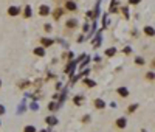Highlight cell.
<instances>
[{
    "instance_id": "obj_16",
    "label": "cell",
    "mask_w": 155,
    "mask_h": 132,
    "mask_svg": "<svg viewBox=\"0 0 155 132\" xmlns=\"http://www.w3.org/2000/svg\"><path fill=\"white\" fill-rule=\"evenodd\" d=\"M133 62H135L136 65H144V62H146V61H144L143 58H140V56H138V58H135V61H133Z\"/></svg>"
},
{
    "instance_id": "obj_10",
    "label": "cell",
    "mask_w": 155,
    "mask_h": 132,
    "mask_svg": "<svg viewBox=\"0 0 155 132\" xmlns=\"http://www.w3.org/2000/svg\"><path fill=\"white\" fill-rule=\"evenodd\" d=\"M34 55H36V56H45V50H43V47L34 48Z\"/></svg>"
},
{
    "instance_id": "obj_3",
    "label": "cell",
    "mask_w": 155,
    "mask_h": 132,
    "mask_svg": "<svg viewBox=\"0 0 155 132\" xmlns=\"http://www.w3.org/2000/svg\"><path fill=\"white\" fill-rule=\"evenodd\" d=\"M93 106H95L96 109L103 110V109L106 107V103H104V100H101V98H96V100H93Z\"/></svg>"
},
{
    "instance_id": "obj_20",
    "label": "cell",
    "mask_w": 155,
    "mask_h": 132,
    "mask_svg": "<svg viewBox=\"0 0 155 132\" xmlns=\"http://www.w3.org/2000/svg\"><path fill=\"white\" fill-rule=\"evenodd\" d=\"M43 30H45V31H51L53 28H51V25H48V23H45V25H43Z\"/></svg>"
},
{
    "instance_id": "obj_7",
    "label": "cell",
    "mask_w": 155,
    "mask_h": 132,
    "mask_svg": "<svg viewBox=\"0 0 155 132\" xmlns=\"http://www.w3.org/2000/svg\"><path fill=\"white\" fill-rule=\"evenodd\" d=\"M8 14L10 16H19L20 14V8L19 6H10L8 8Z\"/></svg>"
},
{
    "instance_id": "obj_5",
    "label": "cell",
    "mask_w": 155,
    "mask_h": 132,
    "mask_svg": "<svg viewBox=\"0 0 155 132\" xmlns=\"http://www.w3.org/2000/svg\"><path fill=\"white\" fill-rule=\"evenodd\" d=\"M116 93L121 96V98H127V96H129V90L126 89V87H118L116 89Z\"/></svg>"
},
{
    "instance_id": "obj_11",
    "label": "cell",
    "mask_w": 155,
    "mask_h": 132,
    "mask_svg": "<svg viewBox=\"0 0 155 132\" xmlns=\"http://www.w3.org/2000/svg\"><path fill=\"white\" fill-rule=\"evenodd\" d=\"M22 132H37V130H36V128H34V126H31V124H26V126H23Z\"/></svg>"
},
{
    "instance_id": "obj_18",
    "label": "cell",
    "mask_w": 155,
    "mask_h": 132,
    "mask_svg": "<svg viewBox=\"0 0 155 132\" xmlns=\"http://www.w3.org/2000/svg\"><path fill=\"white\" fill-rule=\"evenodd\" d=\"M146 79H149V81H154V72H148V73H146Z\"/></svg>"
},
{
    "instance_id": "obj_25",
    "label": "cell",
    "mask_w": 155,
    "mask_h": 132,
    "mask_svg": "<svg viewBox=\"0 0 155 132\" xmlns=\"http://www.w3.org/2000/svg\"><path fill=\"white\" fill-rule=\"evenodd\" d=\"M0 87H2V79H0Z\"/></svg>"
},
{
    "instance_id": "obj_22",
    "label": "cell",
    "mask_w": 155,
    "mask_h": 132,
    "mask_svg": "<svg viewBox=\"0 0 155 132\" xmlns=\"http://www.w3.org/2000/svg\"><path fill=\"white\" fill-rule=\"evenodd\" d=\"M90 121V115H84L82 117V123H88Z\"/></svg>"
},
{
    "instance_id": "obj_19",
    "label": "cell",
    "mask_w": 155,
    "mask_h": 132,
    "mask_svg": "<svg viewBox=\"0 0 155 132\" xmlns=\"http://www.w3.org/2000/svg\"><path fill=\"white\" fill-rule=\"evenodd\" d=\"M45 121H47V123H48V124H56V118H53V117H51V118L48 117V118H47V120H45Z\"/></svg>"
},
{
    "instance_id": "obj_17",
    "label": "cell",
    "mask_w": 155,
    "mask_h": 132,
    "mask_svg": "<svg viewBox=\"0 0 155 132\" xmlns=\"http://www.w3.org/2000/svg\"><path fill=\"white\" fill-rule=\"evenodd\" d=\"M84 84H85L87 87H95V86H96L95 81H92V79H84Z\"/></svg>"
},
{
    "instance_id": "obj_28",
    "label": "cell",
    "mask_w": 155,
    "mask_h": 132,
    "mask_svg": "<svg viewBox=\"0 0 155 132\" xmlns=\"http://www.w3.org/2000/svg\"><path fill=\"white\" fill-rule=\"evenodd\" d=\"M141 132H146V130H141Z\"/></svg>"
},
{
    "instance_id": "obj_1",
    "label": "cell",
    "mask_w": 155,
    "mask_h": 132,
    "mask_svg": "<svg viewBox=\"0 0 155 132\" xmlns=\"http://www.w3.org/2000/svg\"><path fill=\"white\" fill-rule=\"evenodd\" d=\"M126 126H127V118L120 117V118H116V120H115V128H116V129L123 130V129H126Z\"/></svg>"
},
{
    "instance_id": "obj_23",
    "label": "cell",
    "mask_w": 155,
    "mask_h": 132,
    "mask_svg": "<svg viewBox=\"0 0 155 132\" xmlns=\"http://www.w3.org/2000/svg\"><path fill=\"white\" fill-rule=\"evenodd\" d=\"M140 2H141V0H129L130 5H136V3H140Z\"/></svg>"
},
{
    "instance_id": "obj_12",
    "label": "cell",
    "mask_w": 155,
    "mask_h": 132,
    "mask_svg": "<svg viewBox=\"0 0 155 132\" xmlns=\"http://www.w3.org/2000/svg\"><path fill=\"white\" fill-rule=\"evenodd\" d=\"M144 34H146V36H154V28H152V26H146V28H144Z\"/></svg>"
},
{
    "instance_id": "obj_2",
    "label": "cell",
    "mask_w": 155,
    "mask_h": 132,
    "mask_svg": "<svg viewBox=\"0 0 155 132\" xmlns=\"http://www.w3.org/2000/svg\"><path fill=\"white\" fill-rule=\"evenodd\" d=\"M65 26H67V30H75V28H78V20L76 19H68L65 22Z\"/></svg>"
},
{
    "instance_id": "obj_26",
    "label": "cell",
    "mask_w": 155,
    "mask_h": 132,
    "mask_svg": "<svg viewBox=\"0 0 155 132\" xmlns=\"http://www.w3.org/2000/svg\"><path fill=\"white\" fill-rule=\"evenodd\" d=\"M40 132H47V130H40Z\"/></svg>"
},
{
    "instance_id": "obj_21",
    "label": "cell",
    "mask_w": 155,
    "mask_h": 132,
    "mask_svg": "<svg viewBox=\"0 0 155 132\" xmlns=\"http://www.w3.org/2000/svg\"><path fill=\"white\" fill-rule=\"evenodd\" d=\"M61 13H64L62 10H58L56 13H54V19H59V16H61Z\"/></svg>"
},
{
    "instance_id": "obj_27",
    "label": "cell",
    "mask_w": 155,
    "mask_h": 132,
    "mask_svg": "<svg viewBox=\"0 0 155 132\" xmlns=\"http://www.w3.org/2000/svg\"><path fill=\"white\" fill-rule=\"evenodd\" d=\"M0 126H2V121H0Z\"/></svg>"
},
{
    "instance_id": "obj_14",
    "label": "cell",
    "mask_w": 155,
    "mask_h": 132,
    "mask_svg": "<svg viewBox=\"0 0 155 132\" xmlns=\"http://www.w3.org/2000/svg\"><path fill=\"white\" fill-rule=\"evenodd\" d=\"M136 109H138V104H130L129 107H127V113H133Z\"/></svg>"
},
{
    "instance_id": "obj_13",
    "label": "cell",
    "mask_w": 155,
    "mask_h": 132,
    "mask_svg": "<svg viewBox=\"0 0 155 132\" xmlns=\"http://www.w3.org/2000/svg\"><path fill=\"white\" fill-rule=\"evenodd\" d=\"M82 101H84V98H82L81 95H78V96H75V98H73V103H75V104H78V106H81V104H82Z\"/></svg>"
},
{
    "instance_id": "obj_9",
    "label": "cell",
    "mask_w": 155,
    "mask_h": 132,
    "mask_svg": "<svg viewBox=\"0 0 155 132\" xmlns=\"http://www.w3.org/2000/svg\"><path fill=\"white\" fill-rule=\"evenodd\" d=\"M40 44L43 47H50V45H53V40L51 39H47V38H42L40 39Z\"/></svg>"
},
{
    "instance_id": "obj_6",
    "label": "cell",
    "mask_w": 155,
    "mask_h": 132,
    "mask_svg": "<svg viewBox=\"0 0 155 132\" xmlns=\"http://www.w3.org/2000/svg\"><path fill=\"white\" fill-rule=\"evenodd\" d=\"M64 6L67 8V11H76V10H78L76 3H75V2H71V0H68V2H65V3H64Z\"/></svg>"
},
{
    "instance_id": "obj_24",
    "label": "cell",
    "mask_w": 155,
    "mask_h": 132,
    "mask_svg": "<svg viewBox=\"0 0 155 132\" xmlns=\"http://www.w3.org/2000/svg\"><path fill=\"white\" fill-rule=\"evenodd\" d=\"M3 113H5V107H3L2 104H0V115H3Z\"/></svg>"
},
{
    "instance_id": "obj_15",
    "label": "cell",
    "mask_w": 155,
    "mask_h": 132,
    "mask_svg": "<svg viewBox=\"0 0 155 132\" xmlns=\"http://www.w3.org/2000/svg\"><path fill=\"white\" fill-rule=\"evenodd\" d=\"M115 53H116L115 48H107V50H106V56H109V58H110V56H115Z\"/></svg>"
},
{
    "instance_id": "obj_4",
    "label": "cell",
    "mask_w": 155,
    "mask_h": 132,
    "mask_svg": "<svg viewBox=\"0 0 155 132\" xmlns=\"http://www.w3.org/2000/svg\"><path fill=\"white\" fill-rule=\"evenodd\" d=\"M48 14H50V6H47V5H40V6H39V16L45 17V16H48Z\"/></svg>"
},
{
    "instance_id": "obj_8",
    "label": "cell",
    "mask_w": 155,
    "mask_h": 132,
    "mask_svg": "<svg viewBox=\"0 0 155 132\" xmlns=\"http://www.w3.org/2000/svg\"><path fill=\"white\" fill-rule=\"evenodd\" d=\"M22 16L25 17V19H30V17H31V6H25V10H23Z\"/></svg>"
}]
</instances>
